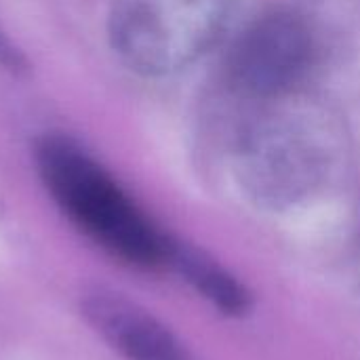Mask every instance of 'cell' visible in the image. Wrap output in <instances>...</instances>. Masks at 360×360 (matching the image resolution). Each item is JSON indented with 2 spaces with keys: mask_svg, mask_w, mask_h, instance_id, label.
<instances>
[{
  "mask_svg": "<svg viewBox=\"0 0 360 360\" xmlns=\"http://www.w3.org/2000/svg\"><path fill=\"white\" fill-rule=\"evenodd\" d=\"M169 262L175 264L177 270L186 276V281L194 285V289L202 293V297L209 300L224 314L238 316L249 310L251 300L247 289L232 274H228L221 266H217L202 253L173 245Z\"/></svg>",
  "mask_w": 360,
  "mask_h": 360,
  "instance_id": "cell-6",
  "label": "cell"
},
{
  "mask_svg": "<svg viewBox=\"0 0 360 360\" xmlns=\"http://www.w3.org/2000/svg\"><path fill=\"white\" fill-rule=\"evenodd\" d=\"M89 325L127 360H190L184 344L137 304L95 293L82 302Z\"/></svg>",
  "mask_w": 360,
  "mask_h": 360,
  "instance_id": "cell-5",
  "label": "cell"
},
{
  "mask_svg": "<svg viewBox=\"0 0 360 360\" xmlns=\"http://www.w3.org/2000/svg\"><path fill=\"white\" fill-rule=\"evenodd\" d=\"M0 70H4L13 76H21L30 70V63H27L23 51L2 30H0Z\"/></svg>",
  "mask_w": 360,
  "mask_h": 360,
  "instance_id": "cell-7",
  "label": "cell"
},
{
  "mask_svg": "<svg viewBox=\"0 0 360 360\" xmlns=\"http://www.w3.org/2000/svg\"><path fill=\"white\" fill-rule=\"evenodd\" d=\"M236 0H110L108 40L118 61L148 78L171 76L221 36Z\"/></svg>",
  "mask_w": 360,
  "mask_h": 360,
  "instance_id": "cell-2",
  "label": "cell"
},
{
  "mask_svg": "<svg viewBox=\"0 0 360 360\" xmlns=\"http://www.w3.org/2000/svg\"><path fill=\"white\" fill-rule=\"evenodd\" d=\"M316 65L319 40L310 23L295 13L276 11L238 34L226 57V78L236 95L272 103L297 97Z\"/></svg>",
  "mask_w": 360,
  "mask_h": 360,
  "instance_id": "cell-3",
  "label": "cell"
},
{
  "mask_svg": "<svg viewBox=\"0 0 360 360\" xmlns=\"http://www.w3.org/2000/svg\"><path fill=\"white\" fill-rule=\"evenodd\" d=\"M34 162L59 211L110 255L137 268L169 262L173 243L82 141L68 133H44L36 139Z\"/></svg>",
  "mask_w": 360,
  "mask_h": 360,
  "instance_id": "cell-1",
  "label": "cell"
},
{
  "mask_svg": "<svg viewBox=\"0 0 360 360\" xmlns=\"http://www.w3.org/2000/svg\"><path fill=\"white\" fill-rule=\"evenodd\" d=\"M291 99V97H289ZM289 99L272 101L238 139L243 171L257 186L295 188L319 171L325 143H331L323 116Z\"/></svg>",
  "mask_w": 360,
  "mask_h": 360,
  "instance_id": "cell-4",
  "label": "cell"
}]
</instances>
